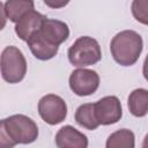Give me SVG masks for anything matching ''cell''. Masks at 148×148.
<instances>
[{
  "label": "cell",
  "mask_w": 148,
  "mask_h": 148,
  "mask_svg": "<svg viewBox=\"0 0 148 148\" xmlns=\"http://www.w3.org/2000/svg\"><path fill=\"white\" fill-rule=\"evenodd\" d=\"M38 136L37 124L24 114H13L1 120L0 146L14 147L17 143H31Z\"/></svg>",
  "instance_id": "cell-1"
},
{
  "label": "cell",
  "mask_w": 148,
  "mask_h": 148,
  "mask_svg": "<svg viewBox=\"0 0 148 148\" xmlns=\"http://www.w3.org/2000/svg\"><path fill=\"white\" fill-rule=\"evenodd\" d=\"M143 49L142 37L133 30H123L114 35L110 43L113 60L121 66L134 65Z\"/></svg>",
  "instance_id": "cell-2"
},
{
  "label": "cell",
  "mask_w": 148,
  "mask_h": 148,
  "mask_svg": "<svg viewBox=\"0 0 148 148\" xmlns=\"http://www.w3.org/2000/svg\"><path fill=\"white\" fill-rule=\"evenodd\" d=\"M68 60L73 66L86 67L97 64L102 58L98 42L89 36L79 37L68 49Z\"/></svg>",
  "instance_id": "cell-3"
},
{
  "label": "cell",
  "mask_w": 148,
  "mask_h": 148,
  "mask_svg": "<svg viewBox=\"0 0 148 148\" xmlns=\"http://www.w3.org/2000/svg\"><path fill=\"white\" fill-rule=\"evenodd\" d=\"M27 73V61L22 51L13 45L6 46L1 53V76L8 83L21 82Z\"/></svg>",
  "instance_id": "cell-4"
},
{
  "label": "cell",
  "mask_w": 148,
  "mask_h": 148,
  "mask_svg": "<svg viewBox=\"0 0 148 148\" xmlns=\"http://www.w3.org/2000/svg\"><path fill=\"white\" fill-rule=\"evenodd\" d=\"M38 113L49 125H57L65 120L67 116L66 102L58 95L47 94L38 102Z\"/></svg>",
  "instance_id": "cell-5"
},
{
  "label": "cell",
  "mask_w": 148,
  "mask_h": 148,
  "mask_svg": "<svg viewBox=\"0 0 148 148\" xmlns=\"http://www.w3.org/2000/svg\"><path fill=\"white\" fill-rule=\"evenodd\" d=\"M99 87V75L88 68L74 69L69 75V88L77 96H89Z\"/></svg>",
  "instance_id": "cell-6"
},
{
  "label": "cell",
  "mask_w": 148,
  "mask_h": 148,
  "mask_svg": "<svg viewBox=\"0 0 148 148\" xmlns=\"http://www.w3.org/2000/svg\"><path fill=\"white\" fill-rule=\"evenodd\" d=\"M95 116L99 125H112L123 116L121 103L117 96H105L94 103Z\"/></svg>",
  "instance_id": "cell-7"
},
{
  "label": "cell",
  "mask_w": 148,
  "mask_h": 148,
  "mask_svg": "<svg viewBox=\"0 0 148 148\" xmlns=\"http://www.w3.org/2000/svg\"><path fill=\"white\" fill-rule=\"evenodd\" d=\"M37 32L45 42L53 46H59L69 37V28L65 22L47 17Z\"/></svg>",
  "instance_id": "cell-8"
},
{
  "label": "cell",
  "mask_w": 148,
  "mask_h": 148,
  "mask_svg": "<svg viewBox=\"0 0 148 148\" xmlns=\"http://www.w3.org/2000/svg\"><path fill=\"white\" fill-rule=\"evenodd\" d=\"M56 145L59 148H87V136L71 125L62 126L56 135Z\"/></svg>",
  "instance_id": "cell-9"
},
{
  "label": "cell",
  "mask_w": 148,
  "mask_h": 148,
  "mask_svg": "<svg viewBox=\"0 0 148 148\" xmlns=\"http://www.w3.org/2000/svg\"><path fill=\"white\" fill-rule=\"evenodd\" d=\"M46 16L36 12L35 9L25 14L16 24H15V32L22 40H28L29 37L38 31L45 21Z\"/></svg>",
  "instance_id": "cell-10"
},
{
  "label": "cell",
  "mask_w": 148,
  "mask_h": 148,
  "mask_svg": "<svg viewBox=\"0 0 148 148\" xmlns=\"http://www.w3.org/2000/svg\"><path fill=\"white\" fill-rule=\"evenodd\" d=\"M27 44L31 53L35 56V58H37L38 60H43V61L50 60L53 57H56L59 50V46H53L49 44L47 42H45L37 31L29 37V39L27 40Z\"/></svg>",
  "instance_id": "cell-11"
},
{
  "label": "cell",
  "mask_w": 148,
  "mask_h": 148,
  "mask_svg": "<svg viewBox=\"0 0 148 148\" xmlns=\"http://www.w3.org/2000/svg\"><path fill=\"white\" fill-rule=\"evenodd\" d=\"M34 0H6L2 10L10 22L17 23L25 14L34 10Z\"/></svg>",
  "instance_id": "cell-12"
},
{
  "label": "cell",
  "mask_w": 148,
  "mask_h": 148,
  "mask_svg": "<svg viewBox=\"0 0 148 148\" xmlns=\"http://www.w3.org/2000/svg\"><path fill=\"white\" fill-rule=\"evenodd\" d=\"M127 106L134 117H145L148 113V90L143 88L134 89L128 96Z\"/></svg>",
  "instance_id": "cell-13"
},
{
  "label": "cell",
  "mask_w": 148,
  "mask_h": 148,
  "mask_svg": "<svg viewBox=\"0 0 148 148\" xmlns=\"http://www.w3.org/2000/svg\"><path fill=\"white\" fill-rule=\"evenodd\" d=\"M75 121L83 128L94 131L99 126V123L96 119L94 104L84 103L81 104L75 111Z\"/></svg>",
  "instance_id": "cell-14"
},
{
  "label": "cell",
  "mask_w": 148,
  "mask_h": 148,
  "mask_svg": "<svg viewBox=\"0 0 148 148\" xmlns=\"http://www.w3.org/2000/svg\"><path fill=\"white\" fill-rule=\"evenodd\" d=\"M105 146L106 148H133L135 146L134 133L127 128L116 131L109 135Z\"/></svg>",
  "instance_id": "cell-15"
},
{
  "label": "cell",
  "mask_w": 148,
  "mask_h": 148,
  "mask_svg": "<svg viewBox=\"0 0 148 148\" xmlns=\"http://www.w3.org/2000/svg\"><path fill=\"white\" fill-rule=\"evenodd\" d=\"M131 10L138 22L148 25V0H133Z\"/></svg>",
  "instance_id": "cell-16"
},
{
  "label": "cell",
  "mask_w": 148,
  "mask_h": 148,
  "mask_svg": "<svg viewBox=\"0 0 148 148\" xmlns=\"http://www.w3.org/2000/svg\"><path fill=\"white\" fill-rule=\"evenodd\" d=\"M69 1L71 0H44V3L50 8L58 9V8H62L67 6Z\"/></svg>",
  "instance_id": "cell-17"
},
{
  "label": "cell",
  "mask_w": 148,
  "mask_h": 148,
  "mask_svg": "<svg viewBox=\"0 0 148 148\" xmlns=\"http://www.w3.org/2000/svg\"><path fill=\"white\" fill-rule=\"evenodd\" d=\"M142 74L145 76V79L148 81V54L147 57L145 58V61H143V67H142Z\"/></svg>",
  "instance_id": "cell-18"
},
{
  "label": "cell",
  "mask_w": 148,
  "mask_h": 148,
  "mask_svg": "<svg viewBox=\"0 0 148 148\" xmlns=\"http://www.w3.org/2000/svg\"><path fill=\"white\" fill-rule=\"evenodd\" d=\"M142 147H143V148H148V134H147V135L145 136V139H143Z\"/></svg>",
  "instance_id": "cell-19"
}]
</instances>
